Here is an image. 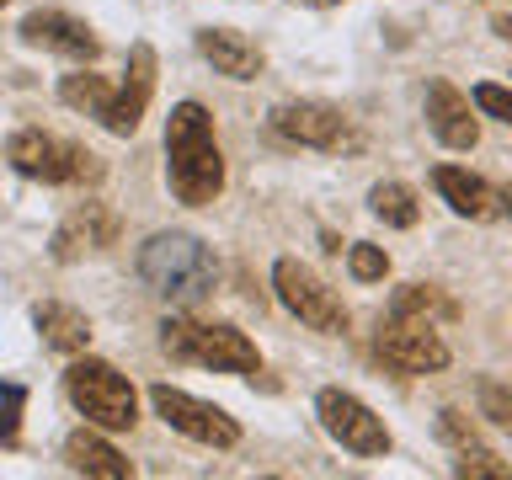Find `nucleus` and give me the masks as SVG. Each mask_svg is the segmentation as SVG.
I'll return each mask as SVG.
<instances>
[{"mask_svg": "<svg viewBox=\"0 0 512 480\" xmlns=\"http://www.w3.org/2000/svg\"><path fill=\"white\" fill-rule=\"evenodd\" d=\"M438 438H443L448 448H470V443H480V438H475V422H470L464 411H443V416H438Z\"/></svg>", "mask_w": 512, "mask_h": 480, "instance_id": "obj_27", "label": "nucleus"}, {"mask_svg": "<svg viewBox=\"0 0 512 480\" xmlns=\"http://www.w3.org/2000/svg\"><path fill=\"white\" fill-rule=\"evenodd\" d=\"M112 240H118V214H112L107 203H80L59 219L54 240H48V256H54V262H80V256H91V251H107Z\"/></svg>", "mask_w": 512, "mask_h": 480, "instance_id": "obj_12", "label": "nucleus"}, {"mask_svg": "<svg viewBox=\"0 0 512 480\" xmlns=\"http://www.w3.org/2000/svg\"><path fill=\"white\" fill-rule=\"evenodd\" d=\"M150 406L155 416L166 427H176L182 438L192 443H208V448H235L240 443V422L230 411H219V406H208V400L198 395H187V390H171V384H155L150 390Z\"/></svg>", "mask_w": 512, "mask_h": 480, "instance_id": "obj_8", "label": "nucleus"}, {"mask_svg": "<svg viewBox=\"0 0 512 480\" xmlns=\"http://www.w3.org/2000/svg\"><path fill=\"white\" fill-rule=\"evenodd\" d=\"M64 459H70V470H80V475H102V480H128L134 475V464H128L107 438H96V432H86V427L64 438Z\"/></svg>", "mask_w": 512, "mask_h": 480, "instance_id": "obj_18", "label": "nucleus"}, {"mask_svg": "<svg viewBox=\"0 0 512 480\" xmlns=\"http://www.w3.org/2000/svg\"><path fill=\"white\" fill-rule=\"evenodd\" d=\"M272 288H278L283 310L294 315V320H304L310 331H326V336L347 331V304L336 299L304 262H294V256H283V262L272 267Z\"/></svg>", "mask_w": 512, "mask_h": 480, "instance_id": "obj_6", "label": "nucleus"}, {"mask_svg": "<svg viewBox=\"0 0 512 480\" xmlns=\"http://www.w3.org/2000/svg\"><path fill=\"white\" fill-rule=\"evenodd\" d=\"M160 347L166 358L176 363H203L214 374H256L262 368V352L246 331L235 326H203V320H187V315H171L160 326Z\"/></svg>", "mask_w": 512, "mask_h": 480, "instance_id": "obj_3", "label": "nucleus"}, {"mask_svg": "<svg viewBox=\"0 0 512 480\" xmlns=\"http://www.w3.org/2000/svg\"><path fill=\"white\" fill-rule=\"evenodd\" d=\"M470 102H475V112H486V118H496V123H507V128H512V86L480 80V86L470 91Z\"/></svg>", "mask_w": 512, "mask_h": 480, "instance_id": "obj_24", "label": "nucleus"}, {"mask_svg": "<svg viewBox=\"0 0 512 480\" xmlns=\"http://www.w3.org/2000/svg\"><path fill=\"white\" fill-rule=\"evenodd\" d=\"M299 6H315V11H326V6H342V0H299Z\"/></svg>", "mask_w": 512, "mask_h": 480, "instance_id": "obj_30", "label": "nucleus"}, {"mask_svg": "<svg viewBox=\"0 0 512 480\" xmlns=\"http://www.w3.org/2000/svg\"><path fill=\"white\" fill-rule=\"evenodd\" d=\"M374 358L395 374H438V368H448V342L432 331V320L390 315L374 336Z\"/></svg>", "mask_w": 512, "mask_h": 480, "instance_id": "obj_7", "label": "nucleus"}, {"mask_svg": "<svg viewBox=\"0 0 512 480\" xmlns=\"http://www.w3.org/2000/svg\"><path fill=\"white\" fill-rule=\"evenodd\" d=\"M59 102L64 107H75V112H86V118H102V107L112 102V80H102V75H64L59 80Z\"/></svg>", "mask_w": 512, "mask_h": 480, "instance_id": "obj_20", "label": "nucleus"}, {"mask_svg": "<svg viewBox=\"0 0 512 480\" xmlns=\"http://www.w3.org/2000/svg\"><path fill=\"white\" fill-rule=\"evenodd\" d=\"M427 128L448 144V150H475V144H480L475 102L464 91H454L448 80H432V86H427Z\"/></svg>", "mask_w": 512, "mask_h": 480, "instance_id": "obj_13", "label": "nucleus"}, {"mask_svg": "<svg viewBox=\"0 0 512 480\" xmlns=\"http://www.w3.org/2000/svg\"><path fill=\"white\" fill-rule=\"evenodd\" d=\"M198 54L214 64L219 75H230V80H256L262 75V48L246 43L230 27H203L198 32Z\"/></svg>", "mask_w": 512, "mask_h": 480, "instance_id": "obj_15", "label": "nucleus"}, {"mask_svg": "<svg viewBox=\"0 0 512 480\" xmlns=\"http://www.w3.org/2000/svg\"><path fill=\"white\" fill-rule=\"evenodd\" d=\"M150 96H155V48L150 43H134V48H128V80L112 86V102L102 107V118H96V123H102L107 134L128 139L139 128L144 107H150Z\"/></svg>", "mask_w": 512, "mask_h": 480, "instance_id": "obj_11", "label": "nucleus"}, {"mask_svg": "<svg viewBox=\"0 0 512 480\" xmlns=\"http://www.w3.org/2000/svg\"><path fill=\"white\" fill-rule=\"evenodd\" d=\"M432 187L443 192V203L454 208L459 219H491L496 214V187L480 182V176L464 171V166H438L432 171Z\"/></svg>", "mask_w": 512, "mask_h": 480, "instance_id": "obj_16", "label": "nucleus"}, {"mask_svg": "<svg viewBox=\"0 0 512 480\" xmlns=\"http://www.w3.org/2000/svg\"><path fill=\"white\" fill-rule=\"evenodd\" d=\"M315 416H320V427H326L331 438L347 448V454H363V459L390 454V427H384L358 395H347V390H320V395H315Z\"/></svg>", "mask_w": 512, "mask_h": 480, "instance_id": "obj_9", "label": "nucleus"}, {"mask_svg": "<svg viewBox=\"0 0 512 480\" xmlns=\"http://www.w3.org/2000/svg\"><path fill=\"white\" fill-rule=\"evenodd\" d=\"M347 267L358 283H379L384 272H390V256H384L379 246H368V240H358V246H347Z\"/></svg>", "mask_w": 512, "mask_h": 480, "instance_id": "obj_25", "label": "nucleus"}, {"mask_svg": "<svg viewBox=\"0 0 512 480\" xmlns=\"http://www.w3.org/2000/svg\"><path fill=\"white\" fill-rule=\"evenodd\" d=\"M454 454H459V464H454V475H486V480H507V475H512V470H507V464H502V459L491 454L486 443L454 448Z\"/></svg>", "mask_w": 512, "mask_h": 480, "instance_id": "obj_22", "label": "nucleus"}, {"mask_svg": "<svg viewBox=\"0 0 512 480\" xmlns=\"http://www.w3.org/2000/svg\"><path fill=\"white\" fill-rule=\"evenodd\" d=\"M6 160L11 171L32 176V182H96L102 176V160L80 144H64L43 128H16L6 139Z\"/></svg>", "mask_w": 512, "mask_h": 480, "instance_id": "obj_5", "label": "nucleus"}, {"mask_svg": "<svg viewBox=\"0 0 512 480\" xmlns=\"http://www.w3.org/2000/svg\"><path fill=\"white\" fill-rule=\"evenodd\" d=\"M491 27H496V38H507V43H512V16H507V11H502V16H496V22H491Z\"/></svg>", "mask_w": 512, "mask_h": 480, "instance_id": "obj_28", "label": "nucleus"}, {"mask_svg": "<svg viewBox=\"0 0 512 480\" xmlns=\"http://www.w3.org/2000/svg\"><path fill=\"white\" fill-rule=\"evenodd\" d=\"M22 406H27L22 384H0V443H16V432H22Z\"/></svg>", "mask_w": 512, "mask_h": 480, "instance_id": "obj_26", "label": "nucleus"}, {"mask_svg": "<svg viewBox=\"0 0 512 480\" xmlns=\"http://www.w3.org/2000/svg\"><path fill=\"white\" fill-rule=\"evenodd\" d=\"M64 395H70V406L86 416L91 427L102 432H128L139 422V395L128 374H118L112 363L102 358H75L64 368Z\"/></svg>", "mask_w": 512, "mask_h": 480, "instance_id": "obj_4", "label": "nucleus"}, {"mask_svg": "<svg viewBox=\"0 0 512 480\" xmlns=\"http://www.w3.org/2000/svg\"><path fill=\"white\" fill-rule=\"evenodd\" d=\"M166 182L176 203L208 208L224 192V155L203 102H176L166 123Z\"/></svg>", "mask_w": 512, "mask_h": 480, "instance_id": "obj_1", "label": "nucleus"}, {"mask_svg": "<svg viewBox=\"0 0 512 480\" xmlns=\"http://www.w3.org/2000/svg\"><path fill=\"white\" fill-rule=\"evenodd\" d=\"M22 38L32 48H54V54L75 59V64H91L96 54H102L96 32L86 22H75V16H64V11H32L27 22H22Z\"/></svg>", "mask_w": 512, "mask_h": 480, "instance_id": "obj_14", "label": "nucleus"}, {"mask_svg": "<svg viewBox=\"0 0 512 480\" xmlns=\"http://www.w3.org/2000/svg\"><path fill=\"white\" fill-rule=\"evenodd\" d=\"M480 416H486L491 427H507L512 432V384H502V379L480 384Z\"/></svg>", "mask_w": 512, "mask_h": 480, "instance_id": "obj_23", "label": "nucleus"}, {"mask_svg": "<svg viewBox=\"0 0 512 480\" xmlns=\"http://www.w3.org/2000/svg\"><path fill=\"white\" fill-rule=\"evenodd\" d=\"M32 326H38V336H43V347H54V352H86V342H91V320L75 310V304H59V299H48V304H38L32 310Z\"/></svg>", "mask_w": 512, "mask_h": 480, "instance_id": "obj_17", "label": "nucleus"}, {"mask_svg": "<svg viewBox=\"0 0 512 480\" xmlns=\"http://www.w3.org/2000/svg\"><path fill=\"white\" fill-rule=\"evenodd\" d=\"M0 6H6V0H0Z\"/></svg>", "mask_w": 512, "mask_h": 480, "instance_id": "obj_31", "label": "nucleus"}, {"mask_svg": "<svg viewBox=\"0 0 512 480\" xmlns=\"http://www.w3.org/2000/svg\"><path fill=\"white\" fill-rule=\"evenodd\" d=\"M390 315H411V320H432V315H454V299H443V288H432V283H406V288H395V299H390Z\"/></svg>", "mask_w": 512, "mask_h": 480, "instance_id": "obj_21", "label": "nucleus"}, {"mask_svg": "<svg viewBox=\"0 0 512 480\" xmlns=\"http://www.w3.org/2000/svg\"><path fill=\"white\" fill-rule=\"evenodd\" d=\"M368 208H374V219H384L390 230H411V224L422 219V203H416V192L406 182H374Z\"/></svg>", "mask_w": 512, "mask_h": 480, "instance_id": "obj_19", "label": "nucleus"}, {"mask_svg": "<svg viewBox=\"0 0 512 480\" xmlns=\"http://www.w3.org/2000/svg\"><path fill=\"white\" fill-rule=\"evenodd\" d=\"M139 278L150 283V294H160L166 304H198V299L214 294L219 262L198 235L160 230L139 246Z\"/></svg>", "mask_w": 512, "mask_h": 480, "instance_id": "obj_2", "label": "nucleus"}, {"mask_svg": "<svg viewBox=\"0 0 512 480\" xmlns=\"http://www.w3.org/2000/svg\"><path fill=\"white\" fill-rule=\"evenodd\" d=\"M267 123H272V134H283L288 144H310V150H347V144H358L352 123L326 102H278Z\"/></svg>", "mask_w": 512, "mask_h": 480, "instance_id": "obj_10", "label": "nucleus"}, {"mask_svg": "<svg viewBox=\"0 0 512 480\" xmlns=\"http://www.w3.org/2000/svg\"><path fill=\"white\" fill-rule=\"evenodd\" d=\"M496 214H507V219H512V187L496 192Z\"/></svg>", "mask_w": 512, "mask_h": 480, "instance_id": "obj_29", "label": "nucleus"}]
</instances>
